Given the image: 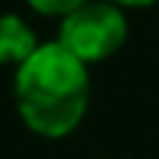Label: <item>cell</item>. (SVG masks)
Masks as SVG:
<instances>
[{"instance_id": "cell-1", "label": "cell", "mask_w": 159, "mask_h": 159, "mask_svg": "<svg viewBox=\"0 0 159 159\" xmlns=\"http://www.w3.org/2000/svg\"><path fill=\"white\" fill-rule=\"evenodd\" d=\"M16 109L28 131L41 137H66L81 125L91 103V75L62 44H41L16 69Z\"/></svg>"}, {"instance_id": "cell-2", "label": "cell", "mask_w": 159, "mask_h": 159, "mask_svg": "<svg viewBox=\"0 0 159 159\" xmlns=\"http://www.w3.org/2000/svg\"><path fill=\"white\" fill-rule=\"evenodd\" d=\"M125 41H128V19L122 7L109 3V0H88L84 7L59 19L56 44H62L84 66L109 59L125 47Z\"/></svg>"}, {"instance_id": "cell-3", "label": "cell", "mask_w": 159, "mask_h": 159, "mask_svg": "<svg viewBox=\"0 0 159 159\" xmlns=\"http://www.w3.org/2000/svg\"><path fill=\"white\" fill-rule=\"evenodd\" d=\"M38 38L34 31L25 25V19H19L16 13H3L0 16V66H22L34 50H38Z\"/></svg>"}, {"instance_id": "cell-4", "label": "cell", "mask_w": 159, "mask_h": 159, "mask_svg": "<svg viewBox=\"0 0 159 159\" xmlns=\"http://www.w3.org/2000/svg\"><path fill=\"white\" fill-rule=\"evenodd\" d=\"M25 3L38 13V16H50V19H66L69 13H75L78 7H84L88 0H25Z\"/></svg>"}, {"instance_id": "cell-5", "label": "cell", "mask_w": 159, "mask_h": 159, "mask_svg": "<svg viewBox=\"0 0 159 159\" xmlns=\"http://www.w3.org/2000/svg\"><path fill=\"white\" fill-rule=\"evenodd\" d=\"M116 7H131V10H147V7H156L159 0H109Z\"/></svg>"}]
</instances>
